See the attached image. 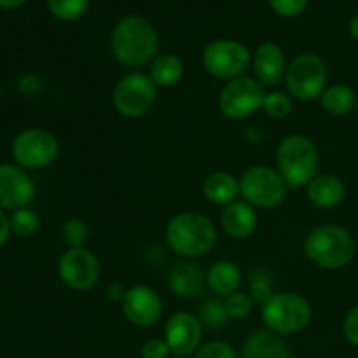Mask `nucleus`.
<instances>
[{"label":"nucleus","mask_w":358,"mask_h":358,"mask_svg":"<svg viewBox=\"0 0 358 358\" xmlns=\"http://www.w3.org/2000/svg\"><path fill=\"white\" fill-rule=\"evenodd\" d=\"M350 34H352V37L355 38V41H358V13L352 17V21H350Z\"/></svg>","instance_id":"nucleus-39"},{"label":"nucleus","mask_w":358,"mask_h":358,"mask_svg":"<svg viewBox=\"0 0 358 358\" xmlns=\"http://www.w3.org/2000/svg\"><path fill=\"white\" fill-rule=\"evenodd\" d=\"M9 220H10V231L20 238L34 236V234L38 231V226H41V219H38V215L34 212V210L28 208V206L27 208L16 210Z\"/></svg>","instance_id":"nucleus-27"},{"label":"nucleus","mask_w":358,"mask_h":358,"mask_svg":"<svg viewBox=\"0 0 358 358\" xmlns=\"http://www.w3.org/2000/svg\"><path fill=\"white\" fill-rule=\"evenodd\" d=\"M58 140L48 129L30 128L21 131L13 142V157L23 170H41L55 163Z\"/></svg>","instance_id":"nucleus-11"},{"label":"nucleus","mask_w":358,"mask_h":358,"mask_svg":"<svg viewBox=\"0 0 358 358\" xmlns=\"http://www.w3.org/2000/svg\"><path fill=\"white\" fill-rule=\"evenodd\" d=\"M114 58L128 69H140L154 62L159 49V37L152 23L142 16H126L114 27L110 35Z\"/></svg>","instance_id":"nucleus-1"},{"label":"nucleus","mask_w":358,"mask_h":358,"mask_svg":"<svg viewBox=\"0 0 358 358\" xmlns=\"http://www.w3.org/2000/svg\"><path fill=\"white\" fill-rule=\"evenodd\" d=\"M243 358H292V355L278 334L257 331L245 339Z\"/></svg>","instance_id":"nucleus-20"},{"label":"nucleus","mask_w":358,"mask_h":358,"mask_svg":"<svg viewBox=\"0 0 358 358\" xmlns=\"http://www.w3.org/2000/svg\"><path fill=\"white\" fill-rule=\"evenodd\" d=\"M196 358H238L231 345L224 341H210L196 352Z\"/></svg>","instance_id":"nucleus-33"},{"label":"nucleus","mask_w":358,"mask_h":358,"mask_svg":"<svg viewBox=\"0 0 358 358\" xmlns=\"http://www.w3.org/2000/svg\"><path fill=\"white\" fill-rule=\"evenodd\" d=\"M206 285L217 297H227L241 285V271L233 261H219L206 273Z\"/></svg>","instance_id":"nucleus-22"},{"label":"nucleus","mask_w":358,"mask_h":358,"mask_svg":"<svg viewBox=\"0 0 358 358\" xmlns=\"http://www.w3.org/2000/svg\"><path fill=\"white\" fill-rule=\"evenodd\" d=\"M149 77L157 87H173L184 77V63L171 52L157 55L150 63Z\"/></svg>","instance_id":"nucleus-24"},{"label":"nucleus","mask_w":358,"mask_h":358,"mask_svg":"<svg viewBox=\"0 0 358 358\" xmlns=\"http://www.w3.org/2000/svg\"><path fill=\"white\" fill-rule=\"evenodd\" d=\"M166 243L182 257H201L217 241V227L208 215L199 212H182L166 226Z\"/></svg>","instance_id":"nucleus-2"},{"label":"nucleus","mask_w":358,"mask_h":358,"mask_svg":"<svg viewBox=\"0 0 358 358\" xmlns=\"http://www.w3.org/2000/svg\"><path fill=\"white\" fill-rule=\"evenodd\" d=\"M266 87L255 77L241 76L227 80L219 94V110L233 121H243L262 108Z\"/></svg>","instance_id":"nucleus-9"},{"label":"nucleus","mask_w":358,"mask_h":358,"mask_svg":"<svg viewBox=\"0 0 358 358\" xmlns=\"http://www.w3.org/2000/svg\"><path fill=\"white\" fill-rule=\"evenodd\" d=\"M355 110L358 112V96H357V108H355Z\"/></svg>","instance_id":"nucleus-40"},{"label":"nucleus","mask_w":358,"mask_h":358,"mask_svg":"<svg viewBox=\"0 0 358 358\" xmlns=\"http://www.w3.org/2000/svg\"><path fill=\"white\" fill-rule=\"evenodd\" d=\"M91 0H48L49 10L62 21H73L83 16Z\"/></svg>","instance_id":"nucleus-29"},{"label":"nucleus","mask_w":358,"mask_h":358,"mask_svg":"<svg viewBox=\"0 0 358 358\" xmlns=\"http://www.w3.org/2000/svg\"><path fill=\"white\" fill-rule=\"evenodd\" d=\"M170 353V346L159 338L147 339L142 346V358H168Z\"/></svg>","instance_id":"nucleus-34"},{"label":"nucleus","mask_w":358,"mask_h":358,"mask_svg":"<svg viewBox=\"0 0 358 358\" xmlns=\"http://www.w3.org/2000/svg\"><path fill=\"white\" fill-rule=\"evenodd\" d=\"M157 98V86L149 73L129 72L117 80L112 91V103L121 115L136 119L152 110Z\"/></svg>","instance_id":"nucleus-8"},{"label":"nucleus","mask_w":358,"mask_h":358,"mask_svg":"<svg viewBox=\"0 0 358 358\" xmlns=\"http://www.w3.org/2000/svg\"><path fill=\"white\" fill-rule=\"evenodd\" d=\"M262 110L271 119H285L294 110L292 96L285 91H269L264 96Z\"/></svg>","instance_id":"nucleus-26"},{"label":"nucleus","mask_w":358,"mask_h":358,"mask_svg":"<svg viewBox=\"0 0 358 358\" xmlns=\"http://www.w3.org/2000/svg\"><path fill=\"white\" fill-rule=\"evenodd\" d=\"M206 285V275L194 262H177L168 275V287L182 299H192L201 296Z\"/></svg>","instance_id":"nucleus-18"},{"label":"nucleus","mask_w":358,"mask_h":358,"mask_svg":"<svg viewBox=\"0 0 358 358\" xmlns=\"http://www.w3.org/2000/svg\"><path fill=\"white\" fill-rule=\"evenodd\" d=\"M248 290H250V297L254 303L261 304V306L268 303L276 294L271 273L264 268L254 269L248 278Z\"/></svg>","instance_id":"nucleus-25"},{"label":"nucleus","mask_w":358,"mask_h":358,"mask_svg":"<svg viewBox=\"0 0 358 358\" xmlns=\"http://www.w3.org/2000/svg\"><path fill=\"white\" fill-rule=\"evenodd\" d=\"M287 182L278 170L266 164H254L240 177V194L254 208L271 210L287 198Z\"/></svg>","instance_id":"nucleus-7"},{"label":"nucleus","mask_w":358,"mask_h":358,"mask_svg":"<svg viewBox=\"0 0 358 358\" xmlns=\"http://www.w3.org/2000/svg\"><path fill=\"white\" fill-rule=\"evenodd\" d=\"M308 199L317 208L331 210L341 205L346 198V185L336 175H317L306 187Z\"/></svg>","instance_id":"nucleus-19"},{"label":"nucleus","mask_w":358,"mask_h":358,"mask_svg":"<svg viewBox=\"0 0 358 358\" xmlns=\"http://www.w3.org/2000/svg\"><path fill=\"white\" fill-rule=\"evenodd\" d=\"M126 290L128 289H124V285H121V283H112V285L107 289V297L110 301H114V303L121 304L126 296Z\"/></svg>","instance_id":"nucleus-36"},{"label":"nucleus","mask_w":358,"mask_h":358,"mask_svg":"<svg viewBox=\"0 0 358 358\" xmlns=\"http://www.w3.org/2000/svg\"><path fill=\"white\" fill-rule=\"evenodd\" d=\"M62 238L69 248H83L90 240V227L83 219L73 217L62 226Z\"/></svg>","instance_id":"nucleus-28"},{"label":"nucleus","mask_w":358,"mask_h":358,"mask_svg":"<svg viewBox=\"0 0 358 358\" xmlns=\"http://www.w3.org/2000/svg\"><path fill=\"white\" fill-rule=\"evenodd\" d=\"M276 170L290 187H308L317 177L318 150L313 140L294 133L285 136L276 149Z\"/></svg>","instance_id":"nucleus-4"},{"label":"nucleus","mask_w":358,"mask_h":358,"mask_svg":"<svg viewBox=\"0 0 358 358\" xmlns=\"http://www.w3.org/2000/svg\"><path fill=\"white\" fill-rule=\"evenodd\" d=\"M250 65V51L238 41L219 38L203 49V66L215 79L233 80L245 76Z\"/></svg>","instance_id":"nucleus-10"},{"label":"nucleus","mask_w":358,"mask_h":358,"mask_svg":"<svg viewBox=\"0 0 358 358\" xmlns=\"http://www.w3.org/2000/svg\"><path fill=\"white\" fill-rule=\"evenodd\" d=\"M9 233H10V220L7 219L6 213H3V210L0 208V247H2V245L7 241Z\"/></svg>","instance_id":"nucleus-37"},{"label":"nucleus","mask_w":358,"mask_h":358,"mask_svg":"<svg viewBox=\"0 0 358 358\" xmlns=\"http://www.w3.org/2000/svg\"><path fill=\"white\" fill-rule=\"evenodd\" d=\"M27 0H0V7H6V9H14V7H20Z\"/></svg>","instance_id":"nucleus-38"},{"label":"nucleus","mask_w":358,"mask_h":358,"mask_svg":"<svg viewBox=\"0 0 358 358\" xmlns=\"http://www.w3.org/2000/svg\"><path fill=\"white\" fill-rule=\"evenodd\" d=\"M199 320L205 322L210 327H220L229 320L224 308V301L220 299H208L199 308Z\"/></svg>","instance_id":"nucleus-31"},{"label":"nucleus","mask_w":358,"mask_h":358,"mask_svg":"<svg viewBox=\"0 0 358 358\" xmlns=\"http://www.w3.org/2000/svg\"><path fill=\"white\" fill-rule=\"evenodd\" d=\"M224 308H226V313L229 318H233V320H245L252 313L254 301H252L250 294L236 290L231 296L224 297Z\"/></svg>","instance_id":"nucleus-30"},{"label":"nucleus","mask_w":358,"mask_h":358,"mask_svg":"<svg viewBox=\"0 0 358 358\" xmlns=\"http://www.w3.org/2000/svg\"><path fill=\"white\" fill-rule=\"evenodd\" d=\"M254 76L264 87H273L285 79V52L275 42H262L252 55Z\"/></svg>","instance_id":"nucleus-16"},{"label":"nucleus","mask_w":358,"mask_h":358,"mask_svg":"<svg viewBox=\"0 0 358 358\" xmlns=\"http://www.w3.org/2000/svg\"><path fill=\"white\" fill-rule=\"evenodd\" d=\"M327 65L315 52H301L287 65V93L297 101H311L322 96L327 86Z\"/></svg>","instance_id":"nucleus-6"},{"label":"nucleus","mask_w":358,"mask_h":358,"mask_svg":"<svg viewBox=\"0 0 358 358\" xmlns=\"http://www.w3.org/2000/svg\"><path fill=\"white\" fill-rule=\"evenodd\" d=\"M240 194V178L229 171H213L203 182V196L213 205H229Z\"/></svg>","instance_id":"nucleus-21"},{"label":"nucleus","mask_w":358,"mask_h":358,"mask_svg":"<svg viewBox=\"0 0 358 358\" xmlns=\"http://www.w3.org/2000/svg\"><path fill=\"white\" fill-rule=\"evenodd\" d=\"M304 254L322 269H343L355 255V240L348 229L338 224H322L308 233Z\"/></svg>","instance_id":"nucleus-3"},{"label":"nucleus","mask_w":358,"mask_h":358,"mask_svg":"<svg viewBox=\"0 0 358 358\" xmlns=\"http://www.w3.org/2000/svg\"><path fill=\"white\" fill-rule=\"evenodd\" d=\"M355 91L346 84H334V86L325 87L320 96V105L329 115L343 117V115L352 114L357 108Z\"/></svg>","instance_id":"nucleus-23"},{"label":"nucleus","mask_w":358,"mask_h":358,"mask_svg":"<svg viewBox=\"0 0 358 358\" xmlns=\"http://www.w3.org/2000/svg\"><path fill=\"white\" fill-rule=\"evenodd\" d=\"M35 198V184L27 171L14 164H0V208H27Z\"/></svg>","instance_id":"nucleus-15"},{"label":"nucleus","mask_w":358,"mask_h":358,"mask_svg":"<svg viewBox=\"0 0 358 358\" xmlns=\"http://www.w3.org/2000/svg\"><path fill=\"white\" fill-rule=\"evenodd\" d=\"M310 0H269V6L278 16L296 17L306 10Z\"/></svg>","instance_id":"nucleus-32"},{"label":"nucleus","mask_w":358,"mask_h":358,"mask_svg":"<svg viewBox=\"0 0 358 358\" xmlns=\"http://www.w3.org/2000/svg\"><path fill=\"white\" fill-rule=\"evenodd\" d=\"M203 327L199 318L187 311H178L168 318L164 325V341L170 352L177 357H185L199 350Z\"/></svg>","instance_id":"nucleus-14"},{"label":"nucleus","mask_w":358,"mask_h":358,"mask_svg":"<svg viewBox=\"0 0 358 358\" xmlns=\"http://www.w3.org/2000/svg\"><path fill=\"white\" fill-rule=\"evenodd\" d=\"M58 275L69 289L76 292H86L93 289L100 280V261L86 247L66 248L58 261Z\"/></svg>","instance_id":"nucleus-12"},{"label":"nucleus","mask_w":358,"mask_h":358,"mask_svg":"<svg viewBox=\"0 0 358 358\" xmlns=\"http://www.w3.org/2000/svg\"><path fill=\"white\" fill-rule=\"evenodd\" d=\"M257 212L247 201H233L226 205L220 212V224L224 233L234 240H247L257 229Z\"/></svg>","instance_id":"nucleus-17"},{"label":"nucleus","mask_w":358,"mask_h":358,"mask_svg":"<svg viewBox=\"0 0 358 358\" xmlns=\"http://www.w3.org/2000/svg\"><path fill=\"white\" fill-rule=\"evenodd\" d=\"M343 332H345V338L353 346H358V304L353 306L348 311V315H346L345 324H343Z\"/></svg>","instance_id":"nucleus-35"},{"label":"nucleus","mask_w":358,"mask_h":358,"mask_svg":"<svg viewBox=\"0 0 358 358\" xmlns=\"http://www.w3.org/2000/svg\"><path fill=\"white\" fill-rule=\"evenodd\" d=\"M124 317L136 327H150L157 324L163 315L161 297L152 287L133 285L126 290V296L121 303Z\"/></svg>","instance_id":"nucleus-13"},{"label":"nucleus","mask_w":358,"mask_h":358,"mask_svg":"<svg viewBox=\"0 0 358 358\" xmlns=\"http://www.w3.org/2000/svg\"><path fill=\"white\" fill-rule=\"evenodd\" d=\"M261 317L268 331L275 334H297L311 322L310 301L296 292H276L261 306Z\"/></svg>","instance_id":"nucleus-5"}]
</instances>
